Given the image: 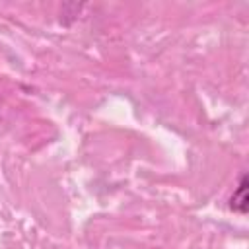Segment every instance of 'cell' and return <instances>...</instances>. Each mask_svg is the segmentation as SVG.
Segmentation results:
<instances>
[{"mask_svg": "<svg viewBox=\"0 0 249 249\" xmlns=\"http://www.w3.org/2000/svg\"><path fill=\"white\" fill-rule=\"evenodd\" d=\"M230 206L241 214L247 212V177L245 175L241 177V181H239V185H237V189L230 200Z\"/></svg>", "mask_w": 249, "mask_h": 249, "instance_id": "6da1fadb", "label": "cell"}]
</instances>
